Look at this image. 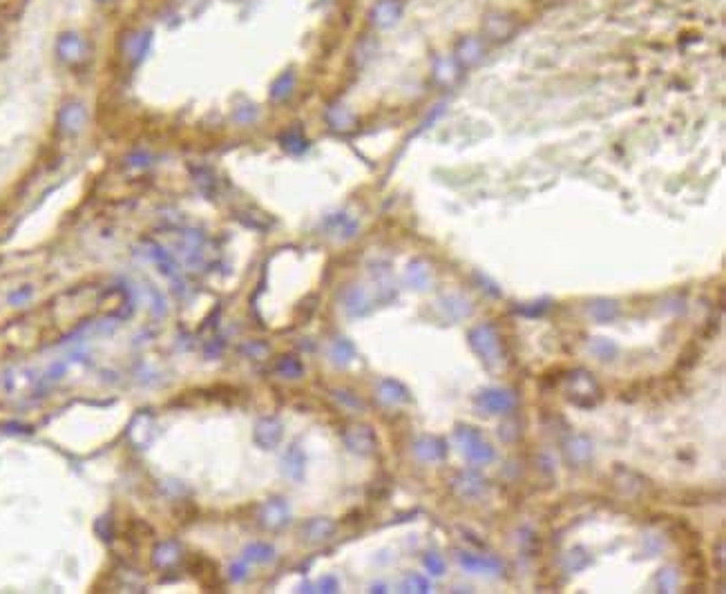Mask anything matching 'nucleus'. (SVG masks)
I'll use <instances>...</instances> for the list:
<instances>
[{
    "label": "nucleus",
    "mask_w": 726,
    "mask_h": 594,
    "mask_svg": "<svg viewBox=\"0 0 726 594\" xmlns=\"http://www.w3.org/2000/svg\"><path fill=\"white\" fill-rule=\"evenodd\" d=\"M320 588H322L324 592H333V590H335V581H333V578H327V581H322V583H320Z\"/></svg>",
    "instance_id": "obj_25"
},
{
    "label": "nucleus",
    "mask_w": 726,
    "mask_h": 594,
    "mask_svg": "<svg viewBox=\"0 0 726 594\" xmlns=\"http://www.w3.org/2000/svg\"><path fill=\"white\" fill-rule=\"evenodd\" d=\"M483 56V43L476 36H465L456 45V58L462 65H474Z\"/></svg>",
    "instance_id": "obj_5"
},
{
    "label": "nucleus",
    "mask_w": 726,
    "mask_h": 594,
    "mask_svg": "<svg viewBox=\"0 0 726 594\" xmlns=\"http://www.w3.org/2000/svg\"><path fill=\"white\" fill-rule=\"evenodd\" d=\"M425 563H427V568H429L431 572H434V574H440V572H443V561H440L436 554H429V556L425 559Z\"/></svg>",
    "instance_id": "obj_23"
},
{
    "label": "nucleus",
    "mask_w": 726,
    "mask_h": 594,
    "mask_svg": "<svg viewBox=\"0 0 726 594\" xmlns=\"http://www.w3.org/2000/svg\"><path fill=\"white\" fill-rule=\"evenodd\" d=\"M472 342H474V346H476L478 351H481L485 358L497 353V346H499V344H497V335H494V331H492L489 326L476 329V331L472 333Z\"/></svg>",
    "instance_id": "obj_9"
},
{
    "label": "nucleus",
    "mask_w": 726,
    "mask_h": 594,
    "mask_svg": "<svg viewBox=\"0 0 726 594\" xmlns=\"http://www.w3.org/2000/svg\"><path fill=\"white\" fill-rule=\"evenodd\" d=\"M275 371L280 373L282 378H300L302 375V364H300L298 358L286 356V358H282L280 362L275 364Z\"/></svg>",
    "instance_id": "obj_17"
},
{
    "label": "nucleus",
    "mask_w": 726,
    "mask_h": 594,
    "mask_svg": "<svg viewBox=\"0 0 726 594\" xmlns=\"http://www.w3.org/2000/svg\"><path fill=\"white\" fill-rule=\"evenodd\" d=\"M177 561H179V545L177 543L166 541V543H159L157 547H154L152 563L157 568H170V566H175Z\"/></svg>",
    "instance_id": "obj_7"
},
{
    "label": "nucleus",
    "mask_w": 726,
    "mask_h": 594,
    "mask_svg": "<svg viewBox=\"0 0 726 594\" xmlns=\"http://www.w3.org/2000/svg\"><path fill=\"white\" fill-rule=\"evenodd\" d=\"M261 521L269 527H280L288 521V510L282 500H271L269 505H264V512H261Z\"/></svg>",
    "instance_id": "obj_8"
},
{
    "label": "nucleus",
    "mask_w": 726,
    "mask_h": 594,
    "mask_svg": "<svg viewBox=\"0 0 726 594\" xmlns=\"http://www.w3.org/2000/svg\"><path fill=\"white\" fill-rule=\"evenodd\" d=\"M403 16V3L400 0H380L372 9V23L378 27H391Z\"/></svg>",
    "instance_id": "obj_3"
},
{
    "label": "nucleus",
    "mask_w": 726,
    "mask_h": 594,
    "mask_svg": "<svg viewBox=\"0 0 726 594\" xmlns=\"http://www.w3.org/2000/svg\"><path fill=\"white\" fill-rule=\"evenodd\" d=\"M331 534H333V523L327 521V519H315L311 523H306V527H304V537L311 543H322V541H327Z\"/></svg>",
    "instance_id": "obj_10"
},
{
    "label": "nucleus",
    "mask_w": 726,
    "mask_h": 594,
    "mask_svg": "<svg viewBox=\"0 0 726 594\" xmlns=\"http://www.w3.org/2000/svg\"><path fill=\"white\" fill-rule=\"evenodd\" d=\"M29 297H32V288H29V286H23V288H18V291H13V293L9 295V302L13 304V307H21V304L27 302Z\"/></svg>",
    "instance_id": "obj_22"
},
{
    "label": "nucleus",
    "mask_w": 726,
    "mask_h": 594,
    "mask_svg": "<svg viewBox=\"0 0 726 594\" xmlns=\"http://www.w3.org/2000/svg\"><path fill=\"white\" fill-rule=\"evenodd\" d=\"M150 43H152L150 32L134 34L132 38L126 40V54H130L134 60H141V58L148 54V50H150Z\"/></svg>",
    "instance_id": "obj_11"
},
{
    "label": "nucleus",
    "mask_w": 726,
    "mask_h": 594,
    "mask_svg": "<svg viewBox=\"0 0 726 594\" xmlns=\"http://www.w3.org/2000/svg\"><path fill=\"white\" fill-rule=\"evenodd\" d=\"M329 121L333 123V128H349V126H351V121H353V116H351V112H349L347 108H342V105H337V108H333V110L329 112Z\"/></svg>",
    "instance_id": "obj_20"
},
{
    "label": "nucleus",
    "mask_w": 726,
    "mask_h": 594,
    "mask_svg": "<svg viewBox=\"0 0 726 594\" xmlns=\"http://www.w3.org/2000/svg\"><path fill=\"white\" fill-rule=\"evenodd\" d=\"M382 398L384 400H389V402H398V400H405L407 398V393L405 389L400 387L398 383H394V380H387V383H382Z\"/></svg>",
    "instance_id": "obj_19"
},
{
    "label": "nucleus",
    "mask_w": 726,
    "mask_h": 594,
    "mask_svg": "<svg viewBox=\"0 0 726 594\" xmlns=\"http://www.w3.org/2000/svg\"><path fill=\"white\" fill-rule=\"evenodd\" d=\"M293 87H296V74L293 72H284L280 79H277L271 87V99L273 101H284L291 92H293Z\"/></svg>",
    "instance_id": "obj_15"
},
{
    "label": "nucleus",
    "mask_w": 726,
    "mask_h": 594,
    "mask_svg": "<svg viewBox=\"0 0 726 594\" xmlns=\"http://www.w3.org/2000/svg\"><path fill=\"white\" fill-rule=\"evenodd\" d=\"M407 585H416V588H418L416 592H427V583L423 581L421 576H411V578H407Z\"/></svg>",
    "instance_id": "obj_24"
},
{
    "label": "nucleus",
    "mask_w": 726,
    "mask_h": 594,
    "mask_svg": "<svg viewBox=\"0 0 726 594\" xmlns=\"http://www.w3.org/2000/svg\"><path fill=\"white\" fill-rule=\"evenodd\" d=\"M284 471L291 476V478H302V471H304V453L302 449H298L296 445H293L286 456H284Z\"/></svg>",
    "instance_id": "obj_13"
},
{
    "label": "nucleus",
    "mask_w": 726,
    "mask_h": 594,
    "mask_svg": "<svg viewBox=\"0 0 726 594\" xmlns=\"http://www.w3.org/2000/svg\"><path fill=\"white\" fill-rule=\"evenodd\" d=\"M103 3H110V0H103Z\"/></svg>",
    "instance_id": "obj_27"
},
{
    "label": "nucleus",
    "mask_w": 726,
    "mask_h": 594,
    "mask_svg": "<svg viewBox=\"0 0 726 594\" xmlns=\"http://www.w3.org/2000/svg\"><path fill=\"white\" fill-rule=\"evenodd\" d=\"M273 547L271 545H264V543H253L246 547V559H251V561H257V563H266L273 559Z\"/></svg>",
    "instance_id": "obj_18"
},
{
    "label": "nucleus",
    "mask_w": 726,
    "mask_h": 594,
    "mask_svg": "<svg viewBox=\"0 0 726 594\" xmlns=\"http://www.w3.org/2000/svg\"><path fill=\"white\" fill-rule=\"evenodd\" d=\"M282 145L288 152H293V155H298V152H302L306 148V139H304V134L298 128H293V130H286L282 134Z\"/></svg>",
    "instance_id": "obj_16"
},
{
    "label": "nucleus",
    "mask_w": 726,
    "mask_h": 594,
    "mask_svg": "<svg viewBox=\"0 0 726 594\" xmlns=\"http://www.w3.org/2000/svg\"><path fill=\"white\" fill-rule=\"evenodd\" d=\"M0 50H3V36H0Z\"/></svg>",
    "instance_id": "obj_26"
},
{
    "label": "nucleus",
    "mask_w": 726,
    "mask_h": 594,
    "mask_svg": "<svg viewBox=\"0 0 726 594\" xmlns=\"http://www.w3.org/2000/svg\"><path fill=\"white\" fill-rule=\"evenodd\" d=\"M333 356H340V358H335V360H340V362H349L351 356H353V346H351L349 342H345V340H340V342H335V346H333Z\"/></svg>",
    "instance_id": "obj_21"
},
{
    "label": "nucleus",
    "mask_w": 726,
    "mask_h": 594,
    "mask_svg": "<svg viewBox=\"0 0 726 594\" xmlns=\"http://www.w3.org/2000/svg\"><path fill=\"white\" fill-rule=\"evenodd\" d=\"M56 54L67 65H76L87 56V43L81 34L65 32L56 38Z\"/></svg>",
    "instance_id": "obj_1"
},
{
    "label": "nucleus",
    "mask_w": 726,
    "mask_h": 594,
    "mask_svg": "<svg viewBox=\"0 0 726 594\" xmlns=\"http://www.w3.org/2000/svg\"><path fill=\"white\" fill-rule=\"evenodd\" d=\"M434 72H436V79H438L440 83H452V81L456 79V76H458V63H456V58H452V56H440V58L436 60Z\"/></svg>",
    "instance_id": "obj_14"
},
{
    "label": "nucleus",
    "mask_w": 726,
    "mask_h": 594,
    "mask_svg": "<svg viewBox=\"0 0 726 594\" xmlns=\"http://www.w3.org/2000/svg\"><path fill=\"white\" fill-rule=\"evenodd\" d=\"M87 121V112L81 103H67L63 110L58 112V126L65 134H76L81 132Z\"/></svg>",
    "instance_id": "obj_2"
},
{
    "label": "nucleus",
    "mask_w": 726,
    "mask_h": 594,
    "mask_svg": "<svg viewBox=\"0 0 726 594\" xmlns=\"http://www.w3.org/2000/svg\"><path fill=\"white\" fill-rule=\"evenodd\" d=\"M255 440L261 447H266V449L275 447L282 440V424L277 422L275 418L259 420L257 422V429H255Z\"/></svg>",
    "instance_id": "obj_4"
},
{
    "label": "nucleus",
    "mask_w": 726,
    "mask_h": 594,
    "mask_svg": "<svg viewBox=\"0 0 726 594\" xmlns=\"http://www.w3.org/2000/svg\"><path fill=\"white\" fill-rule=\"evenodd\" d=\"M345 440H347V445L353 451H360V453H369V451L374 449V445H376V438H374V434H372V429H369V427H353V429H349Z\"/></svg>",
    "instance_id": "obj_6"
},
{
    "label": "nucleus",
    "mask_w": 726,
    "mask_h": 594,
    "mask_svg": "<svg viewBox=\"0 0 726 594\" xmlns=\"http://www.w3.org/2000/svg\"><path fill=\"white\" fill-rule=\"evenodd\" d=\"M481 402L489 411H494V414H501V411L512 409V405H514V400L509 398L507 393H503V391H487L485 395H481Z\"/></svg>",
    "instance_id": "obj_12"
}]
</instances>
